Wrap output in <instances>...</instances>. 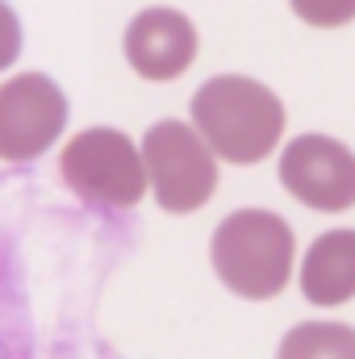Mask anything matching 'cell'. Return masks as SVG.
<instances>
[{
    "label": "cell",
    "mask_w": 355,
    "mask_h": 359,
    "mask_svg": "<svg viewBox=\"0 0 355 359\" xmlns=\"http://www.w3.org/2000/svg\"><path fill=\"white\" fill-rule=\"evenodd\" d=\"M192 130L217 159L260 163L284 134V104L251 76H213L192 96Z\"/></svg>",
    "instance_id": "1"
},
{
    "label": "cell",
    "mask_w": 355,
    "mask_h": 359,
    "mask_svg": "<svg viewBox=\"0 0 355 359\" xmlns=\"http://www.w3.org/2000/svg\"><path fill=\"white\" fill-rule=\"evenodd\" d=\"M209 259L217 280L234 297L272 301L284 292L293 276L297 238H293V226L272 209H234L213 230Z\"/></svg>",
    "instance_id": "2"
},
{
    "label": "cell",
    "mask_w": 355,
    "mask_h": 359,
    "mask_svg": "<svg viewBox=\"0 0 355 359\" xmlns=\"http://www.w3.org/2000/svg\"><path fill=\"white\" fill-rule=\"evenodd\" d=\"M59 172L63 184L96 209H134L151 188L142 147H134L121 130L109 126L80 130L63 147Z\"/></svg>",
    "instance_id": "3"
},
{
    "label": "cell",
    "mask_w": 355,
    "mask_h": 359,
    "mask_svg": "<svg viewBox=\"0 0 355 359\" xmlns=\"http://www.w3.org/2000/svg\"><path fill=\"white\" fill-rule=\"evenodd\" d=\"M147 180L168 213H196L217 192V155L188 121H155L142 138Z\"/></svg>",
    "instance_id": "4"
},
{
    "label": "cell",
    "mask_w": 355,
    "mask_h": 359,
    "mask_svg": "<svg viewBox=\"0 0 355 359\" xmlns=\"http://www.w3.org/2000/svg\"><path fill=\"white\" fill-rule=\"evenodd\" d=\"M67 126V96L42 72H21L0 84V159L34 163Z\"/></svg>",
    "instance_id": "5"
},
{
    "label": "cell",
    "mask_w": 355,
    "mask_h": 359,
    "mask_svg": "<svg viewBox=\"0 0 355 359\" xmlns=\"http://www.w3.org/2000/svg\"><path fill=\"white\" fill-rule=\"evenodd\" d=\"M280 184L305 209L343 213L355 205V151L330 134H301L280 151Z\"/></svg>",
    "instance_id": "6"
},
{
    "label": "cell",
    "mask_w": 355,
    "mask_h": 359,
    "mask_svg": "<svg viewBox=\"0 0 355 359\" xmlns=\"http://www.w3.org/2000/svg\"><path fill=\"white\" fill-rule=\"evenodd\" d=\"M196 59V29L176 8H142L126 25V63L155 84L184 76Z\"/></svg>",
    "instance_id": "7"
},
{
    "label": "cell",
    "mask_w": 355,
    "mask_h": 359,
    "mask_svg": "<svg viewBox=\"0 0 355 359\" xmlns=\"http://www.w3.org/2000/svg\"><path fill=\"white\" fill-rule=\"evenodd\" d=\"M301 297L318 309L347 305L355 297V230H326L309 243L301 264Z\"/></svg>",
    "instance_id": "8"
},
{
    "label": "cell",
    "mask_w": 355,
    "mask_h": 359,
    "mask_svg": "<svg viewBox=\"0 0 355 359\" xmlns=\"http://www.w3.org/2000/svg\"><path fill=\"white\" fill-rule=\"evenodd\" d=\"M276 359H355V326L301 322L280 339Z\"/></svg>",
    "instance_id": "9"
},
{
    "label": "cell",
    "mask_w": 355,
    "mask_h": 359,
    "mask_svg": "<svg viewBox=\"0 0 355 359\" xmlns=\"http://www.w3.org/2000/svg\"><path fill=\"white\" fill-rule=\"evenodd\" d=\"M288 4L305 25H318V29H339L355 21V0H288Z\"/></svg>",
    "instance_id": "10"
},
{
    "label": "cell",
    "mask_w": 355,
    "mask_h": 359,
    "mask_svg": "<svg viewBox=\"0 0 355 359\" xmlns=\"http://www.w3.org/2000/svg\"><path fill=\"white\" fill-rule=\"evenodd\" d=\"M21 55V17L0 0V72H8Z\"/></svg>",
    "instance_id": "11"
}]
</instances>
